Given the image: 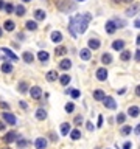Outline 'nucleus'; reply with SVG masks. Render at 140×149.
Wrapping results in <instances>:
<instances>
[{"instance_id":"9","label":"nucleus","mask_w":140,"mask_h":149,"mask_svg":"<svg viewBox=\"0 0 140 149\" xmlns=\"http://www.w3.org/2000/svg\"><path fill=\"white\" fill-rule=\"evenodd\" d=\"M96 79L98 81H106L108 79V70L106 68H98L96 70Z\"/></svg>"},{"instance_id":"47","label":"nucleus","mask_w":140,"mask_h":149,"mask_svg":"<svg viewBox=\"0 0 140 149\" xmlns=\"http://www.w3.org/2000/svg\"><path fill=\"white\" fill-rule=\"evenodd\" d=\"M19 104H20V107H22V109H26V107H28L25 101H20V102H19Z\"/></svg>"},{"instance_id":"6","label":"nucleus","mask_w":140,"mask_h":149,"mask_svg":"<svg viewBox=\"0 0 140 149\" xmlns=\"http://www.w3.org/2000/svg\"><path fill=\"white\" fill-rule=\"evenodd\" d=\"M3 120H5L8 124H11V126H14L16 123H17L16 117H14L13 114H9V112H3Z\"/></svg>"},{"instance_id":"36","label":"nucleus","mask_w":140,"mask_h":149,"mask_svg":"<svg viewBox=\"0 0 140 149\" xmlns=\"http://www.w3.org/2000/svg\"><path fill=\"white\" fill-rule=\"evenodd\" d=\"M26 144H28V140H25V138H22V137H20V138L17 140V146H19V148H22V149H23V148L26 146Z\"/></svg>"},{"instance_id":"54","label":"nucleus","mask_w":140,"mask_h":149,"mask_svg":"<svg viewBox=\"0 0 140 149\" xmlns=\"http://www.w3.org/2000/svg\"><path fill=\"white\" fill-rule=\"evenodd\" d=\"M135 134H140V124L137 126V127H135Z\"/></svg>"},{"instance_id":"5","label":"nucleus","mask_w":140,"mask_h":149,"mask_svg":"<svg viewBox=\"0 0 140 149\" xmlns=\"http://www.w3.org/2000/svg\"><path fill=\"white\" fill-rule=\"evenodd\" d=\"M30 95H31L33 99H39V98L42 96V89L38 87V85H34V87L30 89Z\"/></svg>"},{"instance_id":"4","label":"nucleus","mask_w":140,"mask_h":149,"mask_svg":"<svg viewBox=\"0 0 140 149\" xmlns=\"http://www.w3.org/2000/svg\"><path fill=\"white\" fill-rule=\"evenodd\" d=\"M19 138H20V135H19L17 132L11 131V132H8V134L3 137V140H5V143H13V141H17Z\"/></svg>"},{"instance_id":"42","label":"nucleus","mask_w":140,"mask_h":149,"mask_svg":"<svg viewBox=\"0 0 140 149\" xmlns=\"http://www.w3.org/2000/svg\"><path fill=\"white\" fill-rule=\"evenodd\" d=\"M81 123H83V117L81 115H78V117L75 118V124H81Z\"/></svg>"},{"instance_id":"14","label":"nucleus","mask_w":140,"mask_h":149,"mask_svg":"<svg viewBox=\"0 0 140 149\" xmlns=\"http://www.w3.org/2000/svg\"><path fill=\"white\" fill-rule=\"evenodd\" d=\"M70 67H72V61H70V59H62V61L59 62V68H61V70H69Z\"/></svg>"},{"instance_id":"41","label":"nucleus","mask_w":140,"mask_h":149,"mask_svg":"<svg viewBox=\"0 0 140 149\" xmlns=\"http://www.w3.org/2000/svg\"><path fill=\"white\" fill-rule=\"evenodd\" d=\"M5 11L6 12H13V11H14V6H13L11 3H6V5H5Z\"/></svg>"},{"instance_id":"20","label":"nucleus","mask_w":140,"mask_h":149,"mask_svg":"<svg viewBox=\"0 0 140 149\" xmlns=\"http://www.w3.org/2000/svg\"><path fill=\"white\" fill-rule=\"evenodd\" d=\"M93 98H95L96 101H103V99L106 98V93L103 90H95L93 92Z\"/></svg>"},{"instance_id":"27","label":"nucleus","mask_w":140,"mask_h":149,"mask_svg":"<svg viewBox=\"0 0 140 149\" xmlns=\"http://www.w3.org/2000/svg\"><path fill=\"white\" fill-rule=\"evenodd\" d=\"M14 22H13V20H6L5 22V24H3V28H5L6 30V31H13V30H14Z\"/></svg>"},{"instance_id":"17","label":"nucleus","mask_w":140,"mask_h":149,"mask_svg":"<svg viewBox=\"0 0 140 149\" xmlns=\"http://www.w3.org/2000/svg\"><path fill=\"white\" fill-rule=\"evenodd\" d=\"M2 51L5 53V56H8V58L11 59V61H19V58H17V56H16L14 53L11 51V50H8V48H2Z\"/></svg>"},{"instance_id":"26","label":"nucleus","mask_w":140,"mask_h":149,"mask_svg":"<svg viewBox=\"0 0 140 149\" xmlns=\"http://www.w3.org/2000/svg\"><path fill=\"white\" fill-rule=\"evenodd\" d=\"M120 59H122V61H129V59H131V51H128V50H123L122 51V54H120Z\"/></svg>"},{"instance_id":"50","label":"nucleus","mask_w":140,"mask_h":149,"mask_svg":"<svg viewBox=\"0 0 140 149\" xmlns=\"http://www.w3.org/2000/svg\"><path fill=\"white\" fill-rule=\"evenodd\" d=\"M0 9H5V2L3 0H0Z\"/></svg>"},{"instance_id":"37","label":"nucleus","mask_w":140,"mask_h":149,"mask_svg":"<svg viewBox=\"0 0 140 149\" xmlns=\"http://www.w3.org/2000/svg\"><path fill=\"white\" fill-rule=\"evenodd\" d=\"M73 110H75V104H73V102H67V104H65V112L72 114Z\"/></svg>"},{"instance_id":"16","label":"nucleus","mask_w":140,"mask_h":149,"mask_svg":"<svg viewBox=\"0 0 140 149\" xmlns=\"http://www.w3.org/2000/svg\"><path fill=\"white\" fill-rule=\"evenodd\" d=\"M48 58H50V56H48V53H47V51H39L38 53V59L42 62V64L48 62Z\"/></svg>"},{"instance_id":"21","label":"nucleus","mask_w":140,"mask_h":149,"mask_svg":"<svg viewBox=\"0 0 140 149\" xmlns=\"http://www.w3.org/2000/svg\"><path fill=\"white\" fill-rule=\"evenodd\" d=\"M36 118H38V120H45L47 118V112H45V109H38V110H36Z\"/></svg>"},{"instance_id":"43","label":"nucleus","mask_w":140,"mask_h":149,"mask_svg":"<svg viewBox=\"0 0 140 149\" xmlns=\"http://www.w3.org/2000/svg\"><path fill=\"white\" fill-rule=\"evenodd\" d=\"M131 148H132V143H131V141H126V143L123 144V149H131Z\"/></svg>"},{"instance_id":"7","label":"nucleus","mask_w":140,"mask_h":149,"mask_svg":"<svg viewBox=\"0 0 140 149\" xmlns=\"http://www.w3.org/2000/svg\"><path fill=\"white\" fill-rule=\"evenodd\" d=\"M104 28H106V33H108V34H114V33L117 31V25H115L114 20H108Z\"/></svg>"},{"instance_id":"28","label":"nucleus","mask_w":140,"mask_h":149,"mask_svg":"<svg viewBox=\"0 0 140 149\" xmlns=\"http://www.w3.org/2000/svg\"><path fill=\"white\" fill-rule=\"evenodd\" d=\"M101 62L103 64H111L112 62V56L109 54V53H104V54L101 56Z\"/></svg>"},{"instance_id":"19","label":"nucleus","mask_w":140,"mask_h":149,"mask_svg":"<svg viewBox=\"0 0 140 149\" xmlns=\"http://www.w3.org/2000/svg\"><path fill=\"white\" fill-rule=\"evenodd\" d=\"M52 41L55 42V44H59V42L62 41V34L59 31H53L52 33Z\"/></svg>"},{"instance_id":"32","label":"nucleus","mask_w":140,"mask_h":149,"mask_svg":"<svg viewBox=\"0 0 140 149\" xmlns=\"http://www.w3.org/2000/svg\"><path fill=\"white\" fill-rule=\"evenodd\" d=\"M16 14L19 16V17H22L23 14H25V6H22V5H19V6H16Z\"/></svg>"},{"instance_id":"1","label":"nucleus","mask_w":140,"mask_h":149,"mask_svg":"<svg viewBox=\"0 0 140 149\" xmlns=\"http://www.w3.org/2000/svg\"><path fill=\"white\" fill-rule=\"evenodd\" d=\"M90 19H92V16L89 14V12L73 16L69 22V31H70V34H72V37H76L78 34H83V33L87 30V25H89V22H90Z\"/></svg>"},{"instance_id":"33","label":"nucleus","mask_w":140,"mask_h":149,"mask_svg":"<svg viewBox=\"0 0 140 149\" xmlns=\"http://www.w3.org/2000/svg\"><path fill=\"white\" fill-rule=\"evenodd\" d=\"M26 90H28V84H26L25 81L19 82V92H20V93H25Z\"/></svg>"},{"instance_id":"15","label":"nucleus","mask_w":140,"mask_h":149,"mask_svg":"<svg viewBox=\"0 0 140 149\" xmlns=\"http://www.w3.org/2000/svg\"><path fill=\"white\" fill-rule=\"evenodd\" d=\"M112 48L117 50V51H123V48H125V41H114L112 42Z\"/></svg>"},{"instance_id":"22","label":"nucleus","mask_w":140,"mask_h":149,"mask_svg":"<svg viewBox=\"0 0 140 149\" xmlns=\"http://www.w3.org/2000/svg\"><path fill=\"white\" fill-rule=\"evenodd\" d=\"M59 76H58V73H56L55 70H50L48 73H47V81H50V82H53V81H56Z\"/></svg>"},{"instance_id":"40","label":"nucleus","mask_w":140,"mask_h":149,"mask_svg":"<svg viewBox=\"0 0 140 149\" xmlns=\"http://www.w3.org/2000/svg\"><path fill=\"white\" fill-rule=\"evenodd\" d=\"M114 22H115L117 28H123V26L126 25V22H125V20H120V19H118V20H114Z\"/></svg>"},{"instance_id":"35","label":"nucleus","mask_w":140,"mask_h":149,"mask_svg":"<svg viewBox=\"0 0 140 149\" xmlns=\"http://www.w3.org/2000/svg\"><path fill=\"white\" fill-rule=\"evenodd\" d=\"M70 96L76 99V98H79V96H81V92H79L78 89H72V90H70Z\"/></svg>"},{"instance_id":"12","label":"nucleus","mask_w":140,"mask_h":149,"mask_svg":"<svg viewBox=\"0 0 140 149\" xmlns=\"http://www.w3.org/2000/svg\"><path fill=\"white\" fill-rule=\"evenodd\" d=\"M79 58H81L83 61H89V59H90V50L89 48H83L81 51H79Z\"/></svg>"},{"instance_id":"44","label":"nucleus","mask_w":140,"mask_h":149,"mask_svg":"<svg viewBox=\"0 0 140 149\" xmlns=\"http://www.w3.org/2000/svg\"><path fill=\"white\" fill-rule=\"evenodd\" d=\"M0 107H2V109H6V110H8V109H9V104H6V102H0Z\"/></svg>"},{"instance_id":"58","label":"nucleus","mask_w":140,"mask_h":149,"mask_svg":"<svg viewBox=\"0 0 140 149\" xmlns=\"http://www.w3.org/2000/svg\"><path fill=\"white\" fill-rule=\"evenodd\" d=\"M22 2H31V0H22Z\"/></svg>"},{"instance_id":"53","label":"nucleus","mask_w":140,"mask_h":149,"mask_svg":"<svg viewBox=\"0 0 140 149\" xmlns=\"http://www.w3.org/2000/svg\"><path fill=\"white\" fill-rule=\"evenodd\" d=\"M126 92V89H122V90H118V95H123Z\"/></svg>"},{"instance_id":"8","label":"nucleus","mask_w":140,"mask_h":149,"mask_svg":"<svg viewBox=\"0 0 140 149\" xmlns=\"http://www.w3.org/2000/svg\"><path fill=\"white\" fill-rule=\"evenodd\" d=\"M34 148H36V149H45V148H47V140H45L44 137L36 138V141H34Z\"/></svg>"},{"instance_id":"30","label":"nucleus","mask_w":140,"mask_h":149,"mask_svg":"<svg viewBox=\"0 0 140 149\" xmlns=\"http://www.w3.org/2000/svg\"><path fill=\"white\" fill-rule=\"evenodd\" d=\"M70 137H72V140H79V138H81V132H79L78 129H75V131L70 132Z\"/></svg>"},{"instance_id":"56","label":"nucleus","mask_w":140,"mask_h":149,"mask_svg":"<svg viewBox=\"0 0 140 149\" xmlns=\"http://www.w3.org/2000/svg\"><path fill=\"white\" fill-rule=\"evenodd\" d=\"M122 2H128L129 3V2H132V0H122Z\"/></svg>"},{"instance_id":"29","label":"nucleus","mask_w":140,"mask_h":149,"mask_svg":"<svg viewBox=\"0 0 140 149\" xmlns=\"http://www.w3.org/2000/svg\"><path fill=\"white\" fill-rule=\"evenodd\" d=\"M131 132H132V127H131V126H123V127H122V131H120V134H122V135H125V137H126V135H129Z\"/></svg>"},{"instance_id":"51","label":"nucleus","mask_w":140,"mask_h":149,"mask_svg":"<svg viewBox=\"0 0 140 149\" xmlns=\"http://www.w3.org/2000/svg\"><path fill=\"white\" fill-rule=\"evenodd\" d=\"M87 129H89V131H93V124L92 123H87Z\"/></svg>"},{"instance_id":"10","label":"nucleus","mask_w":140,"mask_h":149,"mask_svg":"<svg viewBox=\"0 0 140 149\" xmlns=\"http://www.w3.org/2000/svg\"><path fill=\"white\" fill-rule=\"evenodd\" d=\"M128 115L129 117H132V118L139 117L140 115V107H137V106H131V107L128 109Z\"/></svg>"},{"instance_id":"60","label":"nucleus","mask_w":140,"mask_h":149,"mask_svg":"<svg viewBox=\"0 0 140 149\" xmlns=\"http://www.w3.org/2000/svg\"><path fill=\"white\" fill-rule=\"evenodd\" d=\"M5 149H9V148H5Z\"/></svg>"},{"instance_id":"2","label":"nucleus","mask_w":140,"mask_h":149,"mask_svg":"<svg viewBox=\"0 0 140 149\" xmlns=\"http://www.w3.org/2000/svg\"><path fill=\"white\" fill-rule=\"evenodd\" d=\"M56 5H58V8L61 9L62 12H69V11H72V9H75V5L70 3L69 0H58Z\"/></svg>"},{"instance_id":"25","label":"nucleus","mask_w":140,"mask_h":149,"mask_svg":"<svg viewBox=\"0 0 140 149\" xmlns=\"http://www.w3.org/2000/svg\"><path fill=\"white\" fill-rule=\"evenodd\" d=\"M25 26H26V30H30V31H34V30H38V24H36L34 20H28L25 24Z\"/></svg>"},{"instance_id":"57","label":"nucleus","mask_w":140,"mask_h":149,"mask_svg":"<svg viewBox=\"0 0 140 149\" xmlns=\"http://www.w3.org/2000/svg\"><path fill=\"white\" fill-rule=\"evenodd\" d=\"M0 37H2V28H0Z\"/></svg>"},{"instance_id":"59","label":"nucleus","mask_w":140,"mask_h":149,"mask_svg":"<svg viewBox=\"0 0 140 149\" xmlns=\"http://www.w3.org/2000/svg\"><path fill=\"white\" fill-rule=\"evenodd\" d=\"M76 2H86V0H76Z\"/></svg>"},{"instance_id":"3","label":"nucleus","mask_w":140,"mask_h":149,"mask_svg":"<svg viewBox=\"0 0 140 149\" xmlns=\"http://www.w3.org/2000/svg\"><path fill=\"white\" fill-rule=\"evenodd\" d=\"M103 104H104V107L109 109V110H115L117 109V102H115V99L112 96H106L104 99H103Z\"/></svg>"},{"instance_id":"48","label":"nucleus","mask_w":140,"mask_h":149,"mask_svg":"<svg viewBox=\"0 0 140 149\" xmlns=\"http://www.w3.org/2000/svg\"><path fill=\"white\" fill-rule=\"evenodd\" d=\"M134 26L135 28H140V19H137V20L134 22Z\"/></svg>"},{"instance_id":"46","label":"nucleus","mask_w":140,"mask_h":149,"mask_svg":"<svg viewBox=\"0 0 140 149\" xmlns=\"http://www.w3.org/2000/svg\"><path fill=\"white\" fill-rule=\"evenodd\" d=\"M135 61L140 62V48L137 50V51H135Z\"/></svg>"},{"instance_id":"49","label":"nucleus","mask_w":140,"mask_h":149,"mask_svg":"<svg viewBox=\"0 0 140 149\" xmlns=\"http://www.w3.org/2000/svg\"><path fill=\"white\" fill-rule=\"evenodd\" d=\"M135 95H137V96H140V85H137V87H135Z\"/></svg>"},{"instance_id":"38","label":"nucleus","mask_w":140,"mask_h":149,"mask_svg":"<svg viewBox=\"0 0 140 149\" xmlns=\"http://www.w3.org/2000/svg\"><path fill=\"white\" fill-rule=\"evenodd\" d=\"M125 120H126V115L125 114H118V115H117V123H118V124H123V123H125Z\"/></svg>"},{"instance_id":"34","label":"nucleus","mask_w":140,"mask_h":149,"mask_svg":"<svg viewBox=\"0 0 140 149\" xmlns=\"http://www.w3.org/2000/svg\"><path fill=\"white\" fill-rule=\"evenodd\" d=\"M59 81H61L62 85H67L69 82H70V76H69V75H62L61 78H59Z\"/></svg>"},{"instance_id":"31","label":"nucleus","mask_w":140,"mask_h":149,"mask_svg":"<svg viewBox=\"0 0 140 149\" xmlns=\"http://www.w3.org/2000/svg\"><path fill=\"white\" fill-rule=\"evenodd\" d=\"M65 53H67V48H65V47H62V45L55 50V54H56V56H62V54H65Z\"/></svg>"},{"instance_id":"52","label":"nucleus","mask_w":140,"mask_h":149,"mask_svg":"<svg viewBox=\"0 0 140 149\" xmlns=\"http://www.w3.org/2000/svg\"><path fill=\"white\" fill-rule=\"evenodd\" d=\"M3 129H5V123H2V121H0V131H3Z\"/></svg>"},{"instance_id":"18","label":"nucleus","mask_w":140,"mask_h":149,"mask_svg":"<svg viewBox=\"0 0 140 149\" xmlns=\"http://www.w3.org/2000/svg\"><path fill=\"white\" fill-rule=\"evenodd\" d=\"M45 17H47L45 11H42V9H36L34 11V19L36 20H44Z\"/></svg>"},{"instance_id":"11","label":"nucleus","mask_w":140,"mask_h":149,"mask_svg":"<svg viewBox=\"0 0 140 149\" xmlns=\"http://www.w3.org/2000/svg\"><path fill=\"white\" fill-rule=\"evenodd\" d=\"M100 45H101V42L98 41V39H89V50H98Z\"/></svg>"},{"instance_id":"39","label":"nucleus","mask_w":140,"mask_h":149,"mask_svg":"<svg viewBox=\"0 0 140 149\" xmlns=\"http://www.w3.org/2000/svg\"><path fill=\"white\" fill-rule=\"evenodd\" d=\"M135 12H137V6L134 5V6H132V8H129L128 11H126V16H134Z\"/></svg>"},{"instance_id":"45","label":"nucleus","mask_w":140,"mask_h":149,"mask_svg":"<svg viewBox=\"0 0 140 149\" xmlns=\"http://www.w3.org/2000/svg\"><path fill=\"white\" fill-rule=\"evenodd\" d=\"M101 126H103V117L98 115V127H101Z\"/></svg>"},{"instance_id":"13","label":"nucleus","mask_w":140,"mask_h":149,"mask_svg":"<svg viewBox=\"0 0 140 149\" xmlns=\"http://www.w3.org/2000/svg\"><path fill=\"white\" fill-rule=\"evenodd\" d=\"M22 59L26 62V64H31V62L34 61V56H33L31 51H25V53L22 54Z\"/></svg>"},{"instance_id":"23","label":"nucleus","mask_w":140,"mask_h":149,"mask_svg":"<svg viewBox=\"0 0 140 149\" xmlns=\"http://www.w3.org/2000/svg\"><path fill=\"white\" fill-rule=\"evenodd\" d=\"M2 72L3 73H11L13 72V65L9 64V62H3L2 64Z\"/></svg>"},{"instance_id":"24","label":"nucleus","mask_w":140,"mask_h":149,"mask_svg":"<svg viewBox=\"0 0 140 149\" xmlns=\"http://www.w3.org/2000/svg\"><path fill=\"white\" fill-rule=\"evenodd\" d=\"M69 134H70V124L62 123L61 124V135H69Z\"/></svg>"},{"instance_id":"55","label":"nucleus","mask_w":140,"mask_h":149,"mask_svg":"<svg viewBox=\"0 0 140 149\" xmlns=\"http://www.w3.org/2000/svg\"><path fill=\"white\" fill-rule=\"evenodd\" d=\"M135 42H137V45H140V36H137V41Z\"/></svg>"}]
</instances>
